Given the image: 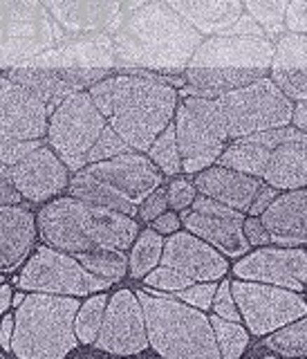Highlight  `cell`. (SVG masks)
<instances>
[{
  "label": "cell",
  "instance_id": "obj_1",
  "mask_svg": "<svg viewBox=\"0 0 307 359\" xmlns=\"http://www.w3.org/2000/svg\"><path fill=\"white\" fill-rule=\"evenodd\" d=\"M106 123L132 151L146 153L170 121L177 90L153 76L108 74L88 88Z\"/></svg>",
  "mask_w": 307,
  "mask_h": 359
},
{
  "label": "cell",
  "instance_id": "obj_2",
  "mask_svg": "<svg viewBox=\"0 0 307 359\" xmlns=\"http://www.w3.org/2000/svg\"><path fill=\"white\" fill-rule=\"evenodd\" d=\"M202 43V34L182 20L164 0L132 9L112 36L115 61L159 72H182Z\"/></svg>",
  "mask_w": 307,
  "mask_h": 359
},
{
  "label": "cell",
  "instance_id": "obj_3",
  "mask_svg": "<svg viewBox=\"0 0 307 359\" xmlns=\"http://www.w3.org/2000/svg\"><path fill=\"white\" fill-rule=\"evenodd\" d=\"M36 233L54 250L79 254L95 247H117L126 252L139 233L128 213L88 205L72 196L50 200L36 213Z\"/></svg>",
  "mask_w": 307,
  "mask_h": 359
},
{
  "label": "cell",
  "instance_id": "obj_4",
  "mask_svg": "<svg viewBox=\"0 0 307 359\" xmlns=\"http://www.w3.org/2000/svg\"><path fill=\"white\" fill-rule=\"evenodd\" d=\"M274 43L265 36H236L220 32L202 41L184 67L186 81L200 97L215 99L269 74Z\"/></svg>",
  "mask_w": 307,
  "mask_h": 359
},
{
  "label": "cell",
  "instance_id": "obj_5",
  "mask_svg": "<svg viewBox=\"0 0 307 359\" xmlns=\"http://www.w3.org/2000/svg\"><path fill=\"white\" fill-rule=\"evenodd\" d=\"M79 297L27 292L16 306L9 351L20 359H61L70 355L79 339L74 317Z\"/></svg>",
  "mask_w": 307,
  "mask_h": 359
},
{
  "label": "cell",
  "instance_id": "obj_6",
  "mask_svg": "<svg viewBox=\"0 0 307 359\" xmlns=\"http://www.w3.org/2000/svg\"><path fill=\"white\" fill-rule=\"evenodd\" d=\"M144 312L149 346L166 359H220L213 328L204 310L179 299L137 294Z\"/></svg>",
  "mask_w": 307,
  "mask_h": 359
},
{
  "label": "cell",
  "instance_id": "obj_7",
  "mask_svg": "<svg viewBox=\"0 0 307 359\" xmlns=\"http://www.w3.org/2000/svg\"><path fill=\"white\" fill-rule=\"evenodd\" d=\"M175 142L182 157V171L200 173L202 168L218 162L224 146L229 144L224 117L215 99L191 95L177 99L173 112Z\"/></svg>",
  "mask_w": 307,
  "mask_h": 359
},
{
  "label": "cell",
  "instance_id": "obj_8",
  "mask_svg": "<svg viewBox=\"0 0 307 359\" xmlns=\"http://www.w3.org/2000/svg\"><path fill=\"white\" fill-rule=\"evenodd\" d=\"M215 104L224 117L229 140L289 126L294 108V101L282 95L269 76L218 95Z\"/></svg>",
  "mask_w": 307,
  "mask_h": 359
},
{
  "label": "cell",
  "instance_id": "obj_9",
  "mask_svg": "<svg viewBox=\"0 0 307 359\" xmlns=\"http://www.w3.org/2000/svg\"><path fill=\"white\" fill-rule=\"evenodd\" d=\"M63 39L43 0H0V65H20Z\"/></svg>",
  "mask_w": 307,
  "mask_h": 359
},
{
  "label": "cell",
  "instance_id": "obj_10",
  "mask_svg": "<svg viewBox=\"0 0 307 359\" xmlns=\"http://www.w3.org/2000/svg\"><path fill=\"white\" fill-rule=\"evenodd\" d=\"M104 128L106 119L90 99L88 90H79L65 97L48 115L45 137L67 171L76 173L86 166V157Z\"/></svg>",
  "mask_w": 307,
  "mask_h": 359
},
{
  "label": "cell",
  "instance_id": "obj_11",
  "mask_svg": "<svg viewBox=\"0 0 307 359\" xmlns=\"http://www.w3.org/2000/svg\"><path fill=\"white\" fill-rule=\"evenodd\" d=\"M236 308L249 334L265 337L294 319L307 317L305 292L258 283V280H229Z\"/></svg>",
  "mask_w": 307,
  "mask_h": 359
},
{
  "label": "cell",
  "instance_id": "obj_12",
  "mask_svg": "<svg viewBox=\"0 0 307 359\" xmlns=\"http://www.w3.org/2000/svg\"><path fill=\"white\" fill-rule=\"evenodd\" d=\"M18 285L25 292H45V294L61 297H90L95 292L108 290L112 280L90 274L72 254L43 245L22 267Z\"/></svg>",
  "mask_w": 307,
  "mask_h": 359
},
{
  "label": "cell",
  "instance_id": "obj_13",
  "mask_svg": "<svg viewBox=\"0 0 307 359\" xmlns=\"http://www.w3.org/2000/svg\"><path fill=\"white\" fill-rule=\"evenodd\" d=\"M93 344L110 355H139L149 348L142 303L132 290H119L108 297Z\"/></svg>",
  "mask_w": 307,
  "mask_h": 359
},
{
  "label": "cell",
  "instance_id": "obj_14",
  "mask_svg": "<svg viewBox=\"0 0 307 359\" xmlns=\"http://www.w3.org/2000/svg\"><path fill=\"white\" fill-rule=\"evenodd\" d=\"M110 74V67H36V65H11L7 76L20 83L36 97L50 112L65 97L79 90H88L99 79Z\"/></svg>",
  "mask_w": 307,
  "mask_h": 359
},
{
  "label": "cell",
  "instance_id": "obj_15",
  "mask_svg": "<svg viewBox=\"0 0 307 359\" xmlns=\"http://www.w3.org/2000/svg\"><path fill=\"white\" fill-rule=\"evenodd\" d=\"M236 278L258 280L294 292H305L307 285V252L305 247H271L263 245L256 252L240 256L233 267Z\"/></svg>",
  "mask_w": 307,
  "mask_h": 359
},
{
  "label": "cell",
  "instance_id": "obj_16",
  "mask_svg": "<svg viewBox=\"0 0 307 359\" xmlns=\"http://www.w3.org/2000/svg\"><path fill=\"white\" fill-rule=\"evenodd\" d=\"M81 171L101 180L110 189H115L132 205H139L153 189L162 184L164 177L149 157L132 149L115 157H108V160L88 164Z\"/></svg>",
  "mask_w": 307,
  "mask_h": 359
},
{
  "label": "cell",
  "instance_id": "obj_17",
  "mask_svg": "<svg viewBox=\"0 0 307 359\" xmlns=\"http://www.w3.org/2000/svg\"><path fill=\"white\" fill-rule=\"evenodd\" d=\"M9 171L20 198L36 202V205L50 198H56L61 191H65L67 182H70L67 166L45 144L27 153L14 166H9Z\"/></svg>",
  "mask_w": 307,
  "mask_h": 359
},
{
  "label": "cell",
  "instance_id": "obj_18",
  "mask_svg": "<svg viewBox=\"0 0 307 359\" xmlns=\"http://www.w3.org/2000/svg\"><path fill=\"white\" fill-rule=\"evenodd\" d=\"M159 263L177 269V272L189 276L193 283H198V280H220L229 272V263H226L224 254L198 238L196 233L179 229L164 238Z\"/></svg>",
  "mask_w": 307,
  "mask_h": 359
},
{
  "label": "cell",
  "instance_id": "obj_19",
  "mask_svg": "<svg viewBox=\"0 0 307 359\" xmlns=\"http://www.w3.org/2000/svg\"><path fill=\"white\" fill-rule=\"evenodd\" d=\"M48 110L29 90L0 74V140H43Z\"/></svg>",
  "mask_w": 307,
  "mask_h": 359
},
{
  "label": "cell",
  "instance_id": "obj_20",
  "mask_svg": "<svg viewBox=\"0 0 307 359\" xmlns=\"http://www.w3.org/2000/svg\"><path fill=\"white\" fill-rule=\"evenodd\" d=\"M61 32L88 36L117 27L123 0H43Z\"/></svg>",
  "mask_w": 307,
  "mask_h": 359
},
{
  "label": "cell",
  "instance_id": "obj_21",
  "mask_svg": "<svg viewBox=\"0 0 307 359\" xmlns=\"http://www.w3.org/2000/svg\"><path fill=\"white\" fill-rule=\"evenodd\" d=\"M269 243L280 247H305L307 243V191L292 189L278 194L260 213Z\"/></svg>",
  "mask_w": 307,
  "mask_h": 359
},
{
  "label": "cell",
  "instance_id": "obj_22",
  "mask_svg": "<svg viewBox=\"0 0 307 359\" xmlns=\"http://www.w3.org/2000/svg\"><path fill=\"white\" fill-rule=\"evenodd\" d=\"M269 79L292 101H307V39L305 34H285L271 52Z\"/></svg>",
  "mask_w": 307,
  "mask_h": 359
},
{
  "label": "cell",
  "instance_id": "obj_23",
  "mask_svg": "<svg viewBox=\"0 0 307 359\" xmlns=\"http://www.w3.org/2000/svg\"><path fill=\"white\" fill-rule=\"evenodd\" d=\"M296 133L299 130L294 126H282V128H271V130L252 133V135H245V137L229 140V144L224 146V151L220 153L215 164L233 168V171H240V173L254 175L260 180L271 151H274L280 142L294 137Z\"/></svg>",
  "mask_w": 307,
  "mask_h": 359
},
{
  "label": "cell",
  "instance_id": "obj_24",
  "mask_svg": "<svg viewBox=\"0 0 307 359\" xmlns=\"http://www.w3.org/2000/svg\"><path fill=\"white\" fill-rule=\"evenodd\" d=\"M193 187H196L200 196L213 198L226 207L247 213L249 202H252L256 189L260 187V180L220 164H211L196 173Z\"/></svg>",
  "mask_w": 307,
  "mask_h": 359
},
{
  "label": "cell",
  "instance_id": "obj_25",
  "mask_svg": "<svg viewBox=\"0 0 307 359\" xmlns=\"http://www.w3.org/2000/svg\"><path fill=\"white\" fill-rule=\"evenodd\" d=\"M36 241V213L20 205L0 207V272L22 263Z\"/></svg>",
  "mask_w": 307,
  "mask_h": 359
},
{
  "label": "cell",
  "instance_id": "obj_26",
  "mask_svg": "<svg viewBox=\"0 0 307 359\" xmlns=\"http://www.w3.org/2000/svg\"><path fill=\"white\" fill-rule=\"evenodd\" d=\"M115 63V50L108 34L74 41L67 45H54V48L41 52L39 56L25 61L22 65L36 67H112Z\"/></svg>",
  "mask_w": 307,
  "mask_h": 359
},
{
  "label": "cell",
  "instance_id": "obj_27",
  "mask_svg": "<svg viewBox=\"0 0 307 359\" xmlns=\"http://www.w3.org/2000/svg\"><path fill=\"white\" fill-rule=\"evenodd\" d=\"M260 182L274 187L276 191L305 189L307 184V135L299 130L294 137L280 142L271 151L260 175Z\"/></svg>",
  "mask_w": 307,
  "mask_h": 359
},
{
  "label": "cell",
  "instance_id": "obj_28",
  "mask_svg": "<svg viewBox=\"0 0 307 359\" xmlns=\"http://www.w3.org/2000/svg\"><path fill=\"white\" fill-rule=\"evenodd\" d=\"M179 218L186 231L196 233L224 256L240 258L249 252V243L243 236L245 213L243 216H207V213L189 211Z\"/></svg>",
  "mask_w": 307,
  "mask_h": 359
},
{
  "label": "cell",
  "instance_id": "obj_29",
  "mask_svg": "<svg viewBox=\"0 0 307 359\" xmlns=\"http://www.w3.org/2000/svg\"><path fill=\"white\" fill-rule=\"evenodd\" d=\"M200 34H220L243 16V0H164Z\"/></svg>",
  "mask_w": 307,
  "mask_h": 359
},
{
  "label": "cell",
  "instance_id": "obj_30",
  "mask_svg": "<svg viewBox=\"0 0 307 359\" xmlns=\"http://www.w3.org/2000/svg\"><path fill=\"white\" fill-rule=\"evenodd\" d=\"M65 189L70 191L72 198L83 200L88 205L112 209L119 213H128V216H135V211H137V205H132V202H128L121 194H117L115 189H110L108 184L101 182V180L88 175L83 171H76Z\"/></svg>",
  "mask_w": 307,
  "mask_h": 359
},
{
  "label": "cell",
  "instance_id": "obj_31",
  "mask_svg": "<svg viewBox=\"0 0 307 359\" xmlns=\"http://www.w3.org/2000/svg\"><path fill=\"white\" fill-rule=\"evenodd\" d=\"M90 274L117 283L128 274V256L117 247H95V250L72 254Z\"/></svg>",
  "mask_w": 307,
  "mask_h": 359
},
{
  "label": "cell",
  "instance_id": "obj_32",
  "mask_svg": "<svg viewBox=\"0 0 307 359\" xmlns=\"http://www.w3.org/2000/svg\"><path fill=\"white\" fill-rule=\"evenodd\" d=\"M265 337L267 339L263 341V348L271 355L292 357V359L307 357V317L294 319Z\"/></svg>",
  "mask_w": 307,
  "mask_h": 359
},
{
  "label": "cell",
  "instance_id": "obj_33",
  "mask_svg": "<svg viewBox=\"0 0 307 359\" xmlns=\"http://www.w3.org/2000/svg\"><path fill=\"white\" fill-rule=\"evenodd\" d=\"M162 247H164V236L157 233L155 229H146L135 236L128 258V272L132 278H142L144 274H149L153 267L159 265L162 258Z\"/></svg>",
  "mask_w": 307,
  "mask_h": 359
},
{
  "label": "cell",
  "instance_id": "obj_34",
  "mask_svg": "<svg viewBox=\"0 0 307 359\" xmlns=\"http://www.w3.org/2000/svg\"><path fill=\"white\" fill-rule=\"evenodd\" d=\"M211 328H213V339L215 346H218L220 357L224 359H238L249 346V332L245 325H240V321H229L222 319L218 314H213L209 319Z\"/></svg>",
  "mask_w": 307,
  "mask_h": 359
},
{
  "label": "cell",
  "instance_id": "obj_35",
  "mask_svg": "<svg viewBox=\"0 0 307 359\" xmlns=\"http://www.w3.org/2000/svg\"><path fill=\"white\" fill-rule=\"evenodd\" d=\"M146 157L157 166V171L162 175L173 177L182 173V157H179V149L175 142L173 123H168V126L153 140L149 151H146Z\"/></svg>",
  "mask_w": 307,
  "mask_h": 359
},
{
  "label": "cell",
  "instance_id": "obj_36",
  "mask_svg": "<svg viewBox=\"0 0 307 359\" xmlns=\"http://www.w3.org/2000/svg\"><path fill=\"white\" fill-rule=\"evenodd\" d=\"M106 303H108L106 292H95V294H90L86 303L79 306L76 317H74V334L79 344L88 346L95 341L101 319H104V312H106Z\"/></svg>",
  "mask_w": 307,
  "mask_h": 359
},
{
  "label": "cell",
  "instance_id": "obj_37",
  "mask_svg": "<svg viewBox=\"0 0 307 359\" xmlns=\"http://www.w3.org/2000/svg\"><path fill=\"white\" fill-rule=\"evenodd\" d=\"M243 7L260 27H265V32L269 34L282 32V18H285L287 0H245Z\"/></svg>",
  "mask_w": 307,
  "mask_h": 359
},
{
  "label": "cell",
  "instance_id": "obj_38",
  "mask_svg": "<svg viewBox=\"0 0 307 359\" xmlns=\"http://www.w3.org/2000/svg\"><path fill=\"white\" fill-rule=\"evenodd\" d=\"M142 280L149 290H157V292H179L193 283L189 276H184L182 272H177V269L166 267V265L153 267L149 274L142 276Z\"/></svg>",
  "mask_w": 307,
  "mask_h": 359
},
{
  "label": "cell",
  "instance_id": "obj_39",
  "mask_svg": "<svg viewBox=\"0 0 307 359\" xmlns=\"http://www.w3.org/2000/svg\"><path fill=\"white\" fill-rule=\"evenodd\" d=\"M126 151H130V146L106 123V128L101 130V135L97 137V142L93 144V149H90V153L86 157V166L93 164V162L108 160V157H115V155L126 153Z\"/></svg>",
  "mask_w": 307,
  "mask_h": 359
},
{
  "label": "cell",
  "instance_id": "obj_40",
  "mask_svg": "<svg viewBox=\"0 0 307 359\" xmlns=\"http://www.w3.org/2000/svg\"><path fill=\"white\" fill-rule=\"evenodd\" d=\"M196 196H198V191L193 187L191 180H186V177L170 180L166 187V202H168V207L177 213L191 209V202L196 200Z\"/></svg>",
  "mask_w": 307,
  "mask_h": 359
},
{
  "label": "cell",
  "instance_id": "obj_41",
  "mask_svg": "<svg viewBox=\"0 0 307 359\" xmlns=\"http://www.w3.org/2000/svg\"><path fill=\"white\" fill-rule=\"evenodd\" d=\"M215 280H198V283H191L189 287L175 292L179 297V301L189 303V306L198 308V310H209L211 308V301L215 294Z\"/></svg>",
  "mask_w": 307,
  "mask_h": 359
},
{
  "label": "cell",
  "instance_id": "obj_42",
  "mask_svg": "<svg viewBox=\"0 0 307 359\" xmlns=\"http://www.w3.org/2000/svg\"><path fill=\"white\" fill-rule=\"evenodd\" d=\"M41 144V140H0V162L5 166H14Z\"/></svg>",
  "mask_w": 307,
  "mask_h": 359
},
{
  "label": "cell",
  "instance_id": "obj_43",
  "mask_svg": "<svg viewBox=\"0 0 307 359\" xmlns=\"http://www.w3.org/2000/svg\"><path fill=\"white\" fill-rule=\"evenodd\" d=\"M211 308L213 312L218 314L222 319H229V321H240V312L236 308V301L231 294V285L229 280H222V283L215 287V294L211 301Z\"/></svg>",
  "mask_w": 307,
  "mask_h": 359
},
{
  "label": "cell",
  "instance_id": "obj_44",
  "mask_svg": "<svg viewBox=\"0 0 307 359\" xmlns=\"http://www.w3.org/2000/svg\"><path fill=\"white\" fill-rule=\"evenodd\" d=\"M168 209V202H166V189L159 184L157 189H153L149 196H146L139 205H137V213L144 222H151L155 220L159 213H164Z\"/></svg>",
  "mask_w": 307,
  "mask_h": 359
},
{
  "label": "cell",
  "instance_id": "obj_45",
  "mask_svg": "<svg viewBox=\"0 0 307 359\" xmlns=\"http://www.w3.org/2000/svg\"><path fill=\"white\" fill-rule=\"evenodd\" d=\"M282 27L294 34H305L307 29V0H287Z\"/></svg>",
  "mask_w": 307,
  "mask_h": 359
},
{
  "label": "cell",
  "instance_id": "obj_46",
  "mask_svg": "<svg viewBox=\"0 0 307 359\" xmlns=\"http://www.w3.org/2000/svg\"><path fill=\"white\" fill-rule=\"evenodd\" d=\"M243 236L249 243V247H263L269 245V233L265 229V224L260 222L258 216H249L243 220Z\"/></svg>",
  "mask_w": 307,
  "mask_h": 359
},
{
  "label": "cell",
  "instance_id": "obj_47",
  "mask_svg": "<svg viewBox=\"0 0 307 359\" xmlns=\"http://www.w3.org/2000/svg\"><path fill=\"white\" fill-rule=\"evenodd\" d=\"M22 198L18 194V189L11 180V171L9 166H5L0 162V207L3 205H20Z\"/></svg>",
  "mask_w": 307,
  "mask_h": 359
},
{
  "label": "cell",
  "instance_id": "obj_48",
  "mask_svg": "<svg viewBox=\"0 0 307 359\" xmlns=\"http://www.w3.org/2000/svg\"><path fill=\"white\" fill-rule=\"evenodd\" d=\"M278 196V191L274 187H269L265 182H260V187L256 189V194L252 198V202H249V207H247V213L249 216H260L269 205H271V200H274Z\"/></svg>",
  "mask_w": 307,
  "mask_h": 359
},
{
  "label": "cell",
  "instance_id": "obj_49",
  "mask_svg": "<svg viewBox=\"0 0 307 359\" xmlns=\"http://www.w3.org/2000/svg\"><path fill=\"white\" fill-rule=\"evenodd\" d=\"M153 222V229L157 233H162V236H170V233H175L179 227H182V218H179V213L173 211V209H166L164 213H159V216Z\"/></svg>",
  "mask_w": 307,
  "mask_h": 359
},
{
  "label": "cell",
  "instance_id": "obj_50",
  "mask_svg": "<svg viewBox=\"0 0 307 359\" xmlns=\"http://www.w3.org/2000/svg\"><path fill=\"white\" fill-rule=\"evenodd\" d=\"M224 34H236V36H265L258 22L252 16H240L231 27H226Z\"/></svg>",
  "mask_w": 307,
  "mask_h": 359
},
{
  "label": "cell",
  "instance_id": "obj_51",
  "mask_svg": "<svg viewBox=\"0 0 307 359\" xmlns=\"http://www.w3.org/2000/svg\"><path fill=\"white\" fill-rule=\"evenodd\" d=\"M289 126L305 133V128H307V101H294Z\"/></svg>",
  "mask_w": 307,
  "mask_h": 359
},
{
  "label": "cell",
  "instance_id": "obj_52",
  "mask_svg": "<svg viewBox=\"0 0 307 359\" xmlns=\"http://www.w3.org/2000/svg\"><path fill=\"white\" fill-rule=\"evenodd\" d=\"M11 330H14V314L5 312V319H0V348L3 351H9Z\"/></svg>",
  "mask_w": 307,
  "mask_h": 359
},
{
  "label": "cell",
  "instance_id": "obj_53",
  "mask_svg": "<svg viewBox=\"0 0 307 359\" xmlns=\"http://www.w3.org/2000/svg\"><path fill=\"white\" fill-rule=\"evenodd\" d=\"M11 294H14V292H11V287L3 280V283H0V314H5L11 308Z\"/></svg>",
  "mask_w": 307,
  "mask_h": 359
},
{
  "label": "cell",
  "instance_id": "obj_54",
  "mask_svg": "<svg viewBox=\"0 0 307 359\" xmlns=\"http://www.w3.org/2000/svg\"><path fill=\"white\" fill-rule=\"evenodd\" d=\"M126 3H128V7H130V9H137L139 5L149 3V0H126Z\"/></svg>",
  "mask_w": 307,
  "mask_h": 359
},
{
  "label": "cell",
  "instance_id": "obj_55",
  "mask_svg": "<svg viewBox=\"0 0 307 359\" xmlns=\"http://www.w3.org/2000/svg\"><path fill=\"white\" fill-rule=\"evenodd\" d=\"M3 280H5V278H3V274H0V283H3Z\"/></svg>",
  "mask_w": 307,
  "mask_h": 359
}]
</instances>
